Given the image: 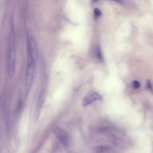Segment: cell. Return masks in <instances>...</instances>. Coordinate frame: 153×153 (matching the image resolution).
<instances>
[{"instance_id":"cell-4","label":"cell","mask_w":153,"mask_h":153,"mask_svg":"<svg viewBox=\"0 0 153 153\" xmlns=\"http://www.w3.org/2000/svg\"><path fill=\"white\" fill-rule=\"evenodd\" d=\"M102 97L100 94H99L97 93H93L91 94L86 96L85 98L83 99L82 100V105L85 106H87L93 102L97 100H102Z\"/></svg>"},{"instance_id":"cell-3","label":"cell","mask_w":153,"mask_h":153,"mask_svg":"<svg viewBox=\"0 0 153 153\" xmlns=\"http://www.w3.org/2000/svg\"><path fill=\"white\" fill-rule=\"evenodd\" d=\"M54 134L59 140L65 146H67L69 144V136L67 133L60 128H56L54 130Z\"/></svg>"},{"instance_id":"cell-8","label":"cell","mask_w":153,"mask_h":153,"mask_svg":"<svg viewBox=\"0 0 153 153\" xmlns=\"http://www.w3.org/2000/svg\"><path fill=\"white\" fill-rule=\"evenodd\" d=\"M97 56H98V57H99L100 59H102V53H101V51H100V50H99L97 51Z\"/></svg>"},{"instance_id":"cell-6","label":"cell","mask_w":153,"mask_h":153,"mask_svg":"<svg viewBox=\"0 0 153 153\" xmlns=\"http://www.w3.org/2000/svg\"><path fill=\"white\" fill-rule=\"evenodd\" d=\"M94 14L95 17H99V16H100L102 15V12L100 11V10L97 8H95L94 9Z\"/></svg>"},{"instance_id":"cell-2","label":"cell","mask_w":153,"mask_h":153,"mask_svg":"<svg viewBox=\"0 0 153 153\" xmlns=\"http://www.w3.org/2000/svg\"><path fill=\"white\" fill-rule=\"evenodd\" d=\"M7 64L8 75L12 77L16 71V34L13 23L11 24L8 43V53H7Z\"/></svg>"},{"instance_id":"cell-7","label":"cell","mask_w":153,"mask_h":153,"mask_svg":"<svg viewBox=\"0 0 153 153\" xmlns=\"http://www.w3.org/2000/svg\"><path fill=\"white\" fill-rule=\"evenodd\" d=\"M140 86V82H139L138 81L135 80V81H134L133 82V83H132V87H133L134 88H135V89L139 88Z\"/></svg>"},{"instance_id":"cell-5","label":"cell","mask_w":153,"mask_h":153,"mask_svg":"<svg viewBox=\"0 0 153 153\" xmlns=\"http://www.w3.org/2000/svg\"><path fill=\"white\" fill-rule=\"evenodd\" d=\"M108 147L106 145H100L95 148V152L96 153H105L108 151Z\"/></svg>"},{"instance_id":"cell-1","label":"cell","mask_w":153,"mask_h":153,"mask_svg":"<svg viewBox=\"0 0 153 153\" xmlns=\"http://www.w3.org/2000/svg\"><path fill=\"white\" fill-rule=\"evenodd\" d=\"M27 66L25 75V89L26 94L32 85L36 71L37 49L36 45L32 36L27 34L26 38Z\"/></svg>"}]
</instances>
